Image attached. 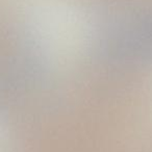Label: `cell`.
I'll use <instances>...</instances> for the list:
<instances>
[{
    "mask_svg": "<svg viewBox=\"0 0 152 152\" xmlns=\"http://www.w3.org/2000/svg\"><path fill=\"white\" fill-rule=\"evenodd\" d=\"M0 152H5V148H4V143H3V139L1 132H0Z\"/></svg>",
    "mask_w": 152,
    "mask_h": 152,
    "instance_id": "1",
    "label": "cell"
}]
</instances>
